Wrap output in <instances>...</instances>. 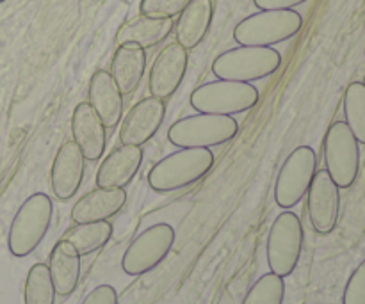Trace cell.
Masks as SVG:
<instances>
[{
	"mask_svg": "<svg viewBox=\"0 0 365 304\" xmlns=\"http://www.w3.org/2000/svg\"><path fill=\"white\" fill-rule=\"evenodd\" d=\"M82 304H118V292L110 285H100L86 295Z\"/></svg>",
	"mask_w": 365,
	"mask_h": 304,
	"instance_id": "cell-29",
	"label": "cell"
},
{
	"mask_svg": "<svg viewBox=\"0 0 365 304\" xmlns=\"http://www.w3.org/2000/svg\"><path fill=\"white\" fill-rule=\"evenodd\" d=\"M214 160V153L209 148H180L148 171L150 189L166 194L191 187L210 173Z\"/></svg>",
	"mask_w": 365,
	"mask_h": 304,
	"instance_id": "cell-1",
	"label": "cell"
},
{
	"mask_svg": "<svg viewBox=\"0 0 365 304\" xmlns=\"http://www.w3.org/2000/svg\"><path fill=\"white\" fill-rule=\"evenodd\" d=\"M342 304H365V260L349 276L342 295Z\"/></svg>",
	"mask_w": 365,
	"mask_h": 304,
	"instance_id": "cell-28",
	"label": "cell"
},
{
	"mask_svg": "<svg viewBox=\"0 0 365 304\" xmlns=\"http://www.w3.org/2000/svg\"><path fill=\"white\" fill-rule=\"evenodd\" d=\"M302 28L303 16L298 11H259L235 25L234 39L241 46H273L296 38Z\"/></svg>",
	"mask_w": 365,
	"mask_h": 304,
	"instance_id": "cell-3",
	"label": "cell"
},
{
	"mask_svg": "<svg viewBox=\"0 0 365 304\" xmlns=\"http://www.w3.org/2000/svg\"><path fill=\"white\" fill-rule=\"evenodd\" d=\"M110 237H113V224L109 221H98V223L75 224L63 235V241L68 242L81 256H88L102 249L110 241Z\"/></svg>",
	"mask_w": 365,
	"mask_h": 304,
	"instance_id": "cell-23",
	"label": "cell"
},
{
	"mask_svg": "<svg viewBox=\"0 0 365 304\" xmlns=\"http://www.w3.org/2000/svg\"><path fill=\"white\" fill-rule=\"evenodd\" d=\"M125 203H127L125 189L96 187L75 203L71 209V221L75 224L109 221L110 217L121 212Z\"/></svg>",
	"mask_w": 365,
	"mask_h": 304,
	"instance_id": "cell-18",
	"label": "cell"
},
{
	"mask_svg": "<svg viewBox=\"0 0 365 304\" xmlns=\"http://www.w3.org/2000/svg\"><path fill=\"white\" fill-rule=\"evenodd\" d=\"M48 271L56 294L64 295V298L71 295L81 280V255L61 239L50 253Z\"/></svg>",
	"mask_w": 365,
	"mask_h": 304,
	"instance_id": "cell-22",
	"label": "cell"
},
{
	"mask_svg": "<svg viewBox=\"0 0 365 304\" xmlns=\"http://www.w3.org/2000/svg\"><path fill=\"white\" fill-rule=\"evenodd\" d=\"M303 242L302 219L294 212H282L273 221L267 235L266 255L271 273L280 278L291 276L302 258Z\"/></svg>",
	"mask_w": 365,
	"mask_h": 304,
	"instance_id": "cell-7",
	"label": "cell"
},
{
	"mask_svg": "<svg viewBox=\"0 0 365 304\" xmlns=\"http://www.w3.org/2000/svg\"><path fill=\"white\" fill-rule=\"evenodd\" d=\"M166 116V103L155 96L139 100L121 120V145L143 146L159 132Z\"/></svg>",
	"mask_w": 365,
	"mask_h": 304,
	"instance_id": "cell-13",
	"label": "cell"
},
{
	"mask_svg": "<svg viewBox=\"0 0 365 304\" xmlns=\"http://www.w3.org/2000/svg\"><path fill=\"white\" fill-rule=\"evenodd\" d=\"M362 84H364V85H365V77H364V82H362Z\"/></svg>",
	"mask_w": 365,
	"mask_h": 304,
	"instance_id": "cell-31",
	"label": "cell"
},
{
	"mask_svg": "<svg viewBox=\"0 0 365 304\" xmlns=\"http://www.w3.org/2000/svg\"><path fill=\"white\" fill-rule=\"evenodd\" d=\"M324 166L339 189L355 185L360 173V142L346 121H335L328 128L323 145Z\"/></svg>",
	"mask_w": 365,
	"mask_h": 304,
	"instance_id": "cell-8",
	"label": "cell"
},
{
	"mask_svg": "<svg viewBox=\"0 0 365 304\" xmlns=\"http://www.w3.org/2000/svg\"><path fill=\"white\" fill-rule=\"evenodd\" d=\"M282 66V53L271 46H241L220 53L212 63V73L220 80L248 82L271 77Z\"/></svg>",
	"mask_w": 365,
	"mask_h": 304,
	"instance_id": "cell-4",
	"label": "cell"
},
{
	"mask_svg": "<svg viewBox=\"0 0 365 304\" xmlns=\"http://www.w3.org/2000/svg\"><path fill=\"white\" fill-rule=\"evenodd\" d=\"M2 2H6V0H0V4H2Z\"/></svg>",
	"mask_w": 365,
	"mask_h": 304,
	"instance_id": "cell-32",
	"label": "cell"
},
{
	"mask_svg": "<svg viewBox=\"0 0 365 304\" xmlns=\"http://www.w3.org/2000/svg\"><path fill=\"white\" fill-rule=\"evenodd\" d=\"M187 64L189 53L184 46L178 45L177 41L164 46L150 70L148 89L152 96L163 102L170 100L180 88L187 71Z\"/></svg>",
	"mask_w": 365,
	"mask_h": 304,
	"instance_id": "cell-12",
	"label": "cell"
},
{
	"mask_svg": "<svg viewBox=\"0 0 365 304\" xmlns=\"http://www.w3.org/2000/svg\"><path fill=\"white\" fill-rule=\"evenodd\" d=\"M173 18L141 16L127 21L116 34L118 45H138L141 48H152L163 43L173 32Z\"/></svg>",
	"mask_w": 365,
	"mask_h": 304,
	"instance_id": "cell-20",
	"label": "cell"
},
{
	"mask_svg": "<svg viewBox=\"0 0 365 304\" xmlns=\"http://www.w3.org/2000/svg\"><path fill=\"white\" fill-rule=\"evenodd\" d=\"M259 100L260 93L253 84L217 78L196 88L191 93L189 103L196 112L234 116L252 110Z\"/></svg>",
	"mask_w": 365,
	"mask_h": 304,
	"instance_id": "cell-6",
	"label": "cell"
},
{
	"mask_svg": "<svg viewBox=\"0 0 365 304\" xmlns=\"http://www.w3.org/2000/svg\"><path fill=\"white\" fill-rule=\"evenodd\" d=\"M344 116L346 125L356 141L365 145V85L362 82H353L344 93Z\"/></svg>",
	"mask_w": 365,
	"mask_h": 304,
	"instance_id": "cell-25",
	"label": "cell"
},
{
	"mask_svg": "<svg viewBox=\"0 0 365 304\" xmlns=\"http://www.w3.org/2000/svg\"><path fill=\"white\" fill-rule=\"evenodd\" d=\"M25 304H56V288L46 263H34L25 280Z\"/></svg>",
	"mask_w": 365,
	"mask_h": 304,
	"instance_id": "cell-24",
	"label": "cell"
},
{
	"mask_svg": "<svg viewBox=\"0 0 365 304\" xmlns=\"http://www.w3.org/2000/svg\"><path fill=\"white\" fill-rule=\"evenodd\" d=\"M214 18L212 0H191L185 9L178 14L175 23V36L178 45L192 50L205 41Z\"/></svg>",
	"mask_w": 365,
	"mask_h": 304,
	"instance_id": "cell-19",
	"label": "cell"
},
{
	"mask_svg": "<svg viewBox=\"0 0 365 304\" xmlns=\"http://www.w3.org/2000/svg\"><path fill=\"white\" fill-rule=\"evenodd\" d=\"M285 283L284 278L273 273L264 274L255 281L246 294L242 304H284Z\"/></svg>",
	"mask_w": 365,
	"mask_h": 304,
	"instance_id": "cell-26",
	"label": "cell"
},
{
	"mask_svg": "<svg viewBox=\"0 0 365 304\" xmlns=\"http://www.w3.org/2000/svg\"><path fill=\"white\" fill-rule=\"evenodd\" d=\"M317 173V155L310 146H299L285 159L277 184H274V201L280 209H292L309 192L314 177Z\"/></svg>",
	"mask_w": 365,
	"mask_h": 304,
	"instance_id": "cell-10",
	"label": "cell"
},
{
	"mask_svg": "<svg viewBox=\"0 0 365 304\" xmlns=\"http://www.w3.org/2000/svg\"><path fill=\"white\" fill-rule=\"evenodd\" d=\"M86 157L73 141L64 142L57 152L52 164V189L53 194L61 201L73 198L84 182Z\"/></svg>",
	"mask_w": 365,
	"mask_h": 304,
	"instance_id": "cell-14",
	"label": "cell"
},
{
	"mask_svg": "<svg viewBox=\"0 0 365 304\" xmlns=\"http://www.w3.org/2000/svg\"><path fill=\"white\" fill-rule=\"evenodd\" d=\"M239 123L232 116L203 114L182 117L168 130V141L178 148H214L230 142L237 135Z\"/></svg>",
	"mask_w": 365,
	"mask_h": 304,
	"instance_id": "cell-5",
	"label": "cell"
},
{
	"mask_svg": "<svg viewBox=\"0 0 365 304\" xmlns=\"http://www.w3.org/2000/svg\"><path fill=\"white\" fill-rule=\"evenodd\" d=\"M173 226L168 223L153 224L132 241L121 258V269L128 276H143L163 263L173 249Z\"/></svg>",
	"mask_w": 365,
	"mask_h": 304,
	"instance_id": "cell-9",
	"label": "cell"
},
{
	"mask_svg": "<svg viewBox=\"0 0 365 304\" xmlns=\"http://www.w3.org/2000/svg\"><path fill=\"white\" fill-rule=\"evenodd\" d=\"M146 71V50L138 45H118L110 63V75L121 95H132Z\"/></svg>",
	"mask_w": 365,
	"mask_h": 304,
	"instance_id": "cell-21",
	"label": "cell"
},
{
	"mask_svg": "<svg viewBox=\"0 0 365 304\" xmlns=\"http://www.w3.org/2000/svg\"><path fill=\"white\" fill-rule=\"evenodd\" d=\"M73 142L89 162L102 159L107 146V128L88 102L78 103L71 114Z\"/></svg>",
	"mask_w": 365,
	"mask_h": 304,
	"instance_id": "cell-15",
	"label": "cell"
},
{
	"mask_svg": "<svg viewBox=\"0 0 365 304\" xmlns=\"http://www.w3.org/2000/svg\"><path fill=\"white\" fill-rule=\"evenodd\" d=\"M52 217L53 203L48 194L36 192L29 196L11 223L9 237H7L11 255L16 258H25L34 253L48 234Z\"/></svg>",
	"mask_w": 365,
	"mask_h": 304,
	"instance_id": "cell-2",
	"label": "cell"
},
{
	"mask_svg": "<svg viewBox=\"0 0 365 304\" xmlns=\"http://www.w3.org/2000/svg\"><path fill=\"white\" fill-rule=\"evenodd\" d=\"M141 146L123 145L106 157L96 173V187L125 189L135 178L143 166Z\"/></svg>",
	"mask_w": 365,
	"mask_h": 304,
	"instance_id": "cell-16",
	"label": "cell"
},
{
	"mask_svg": "<svg viewBox=\"0 0 365 304\" xmlns=\"http://www.w3.org/2000/svg\"><path fill=\"white\" fill-rule=\"evenodd\" d=\"M309 0H253L255 7L260 11H273V9H294Z\"/></svg>",
	"mask_w": 365,
	"mask_h": 304,
	"instance_id": "cell-30",
	"label": "cell"
},
{
	"mask_svg": "<svg viewBox=\"0 0 365 304\" xmlns=\"http://www.w3.org/2000/svg\"><path fill=\"white\" fill-rule=\"evenodd\" d=\"M309 217L312 228L319 235H330L339 223L341 214V189L327 169L317 171L307 192Z\"/></svg>",
	"mask_w": 365,
	"mask_h": 304,
	"instance_id": "cell-11",
	"label": "cell"
},
{
	"mask_svg": "<svg viewBox=\"0 0 365 304\" xmlns=\"http://www.w3.org/2000/svg\"><path fill=\"white\" fill-rule=\"evenodd\" d=\"M88 96V103L98 114L107 130H114L123 120V95L113 75L106 70H96L89 80Z\"/></svg>",
	"mask_w": 365,
	"mask_h": 304,
	"instance_id": "cell-17",
	"label": "cell"
},
{
	"mask_svg": "<svg viewBox=\"0 0 365 304\" xmlns=\"http://www.w3.org/2000/svg\"><path fill=\"white\" fill-rule=\"evenodd\" d=\"M191 0H141L139 13L145 16L175 18L185 9Z\"/></svg>",
	"mask_w": 365,
	"mask_h": 304,
	"instance_id": "cell-27",
	"label": "cell"
}]
</instances>
